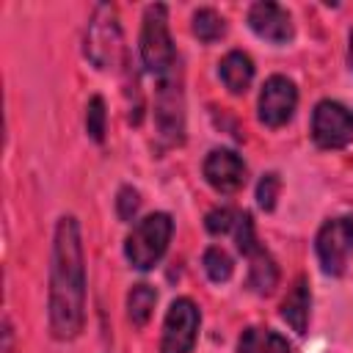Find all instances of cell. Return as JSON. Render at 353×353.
Returning <instances> with one entry per match:
<instances>
[{
  "instance_id": "cell-1",
  "label": "cell",
  "mask_w": 353,
  "mask_h": 353,
  "mask_svg": "<svg viewBox=\"0 0 353 353\" xmlns=\"http://www.w3.org/2000/svg\"><path fill=\"white\" fill-rule=\"evenodd\" d=\"M85 325V256L80 223L63 215L55 226L50 265V331L55 339H74Z\"/></svg>"
},
{
  "instance_id": "cell-2",
  "label": "cell",
  "mask_w": 353,
  "mask_h": 353,
  "mask_svg": "<svg viewBox=\"0 0 353 353\" xmlns=\"http://www.w3.org/2000/svg\"><path fill=\"white\" fill-rule=\"evenodd\" d=\"M85 58L102 72L119 69L124 61V36L110 3H99L91 14V22L85 28Z\"/></svg>"
},
{
  "instance_id": "cell-3",
  "label": "cell",
  "mask_w": 353,
  "mask_h": 353,
  "mask_svg": "<svg viewBox=\"0 0 353 353\" xmlns=\"http://www.w3.org/2000/svg\"><path fill=\"white\" fill-rule=\"evenodd\" d=\"M174 234V221L168 212H152L135 223V229L127 234L124 256L135 270H149L160 262Z\"/></svg>"
},
{
  "instance_id": "cell-4",
  "label": "cell",
  "mask_w": 353,
  "mask_h": 353,
  "mask_svg": "<svg viewBox=\"0 0 353 353\" xmlns=\"http://www.w3.org/2000/svg\"><path fill=\"white\" fill-rule=\"evenodd\" d=\"M141 61L152 74H165L176 69V50L168 33V8L163 3H154L143 11V28H141Z\"/></svg>"
},
{
  "instance_id": "cell-5",
  "label": "cell",
  "mask_w": 353,
  "mask_h": 353,
  "mask_svg": "<svg viewBox=\"0 0 353 353\" xmlns=\"http://www.w3.org/2000/svg\"><path fill=\"white\" fill-rule=\"evenodd\" d=\"M154 124L157 135L165 143H182L185 135V99L179 85V72L171 69L157 77V94H154Z\"/></svg>"
},
{
  "instance_id": "cell-6",
  "label": "cell",
  "mask_w": 353,
  "mask_h": 353,
  "mask_svg": "<svg viewBox=\"0 0 353 353\" xmlns=\"http://www.w3.org/2000/svg\"><path fill=\"white\" fill-rule=\"evenodd\" d=\"M314 248H317V259H320L323 273L342 276L347 256L353 254V215L325 221L317 232Z\"/></svg>"
},
{
  "instance_id": "cell-7",
  "label": "cell",
  "mask_w": 353,
  "mask_h": 353,
  "mask_svg": "<svg viewBox=\"0 0 353 353\" xmlns=\"http://www.w3.org/2000/svg\"><path fill=\"white\" fill-rule=\"evenodd\" d=\"M312 138L320 149H342L353 141V110L342 102L323 99L312 113Z\"/></svg>"
},
{
  "instance_id": "cell-8",
  "label": "cell",
  "mask_w": 353,
  "mask_h": 353,
  "mask_svg": "<svg viewBox=\"0 0 353 353\" xmlns=\"http://www.w3.org/2000/svg\"><path fill=\"white\" fill-rule=\"evenodd\" d=\"M201 312L190 298H176L168 306L165 323H163V339L160 353H190L199 336Z\"/></svg>"
},
{
  "instance_id": "cell-9",
  "label": "cell",
  "mask_w": 353,
  "mask_h": 353,
  "mask_svg": "<svg viewBox=\"0 0 353 353\" xmlns=\"http://www.w3.org/2000/svg\"><path fill=\"white\" fill-rule=\"evenodd\" d=\"M298 105V88L290 77L273 74L265 80L259 94V121L265 127H281L292 119Z\"/></svg>"
},
{
  "instance_id": "cell-10",
  "label": "cell",
  "mask_w": 353,
  "mask_h": 353,
  "mask_svg": "<svg viewBox=\"0 0 353 353\" xmlns=\"http://www.w3.org/2000/svg\"><path fill=\"white\" fill-rule=\"evenodd\" d=\"M204 179L218 193H237L245 185V163L234 149H212L204 160Z\"/></svg>"
},
{
  "instance_id": "cell-11",
  "label": "cell",
  "mask_w": 353,
  "mask_h": 353,
  "mask_svg": "<svg viewBox=\"0 0 353 353\" xmlns=\"http://www.w3.org/2000/svg\"><path fill=\"white\" fill-rule=\"evenodd\" d=\"M248 28L270 41V44H287L292 39V19L290 14L279 6V3H270V0H262V3H254L248 8Z\"/></svg>"
},
{
  "instance_id": "cell-12",
  "label": "cell",
  "mask_w": 353,
  "mask_h": 353,
  "mask_svg": "<svg viewBox=\"0 0 353 353\" xmlns=\"http://www.w3.org/2000/svg\"><path fill=\"white\" fill-rule=\"evenodd\" d=\"M309 309H312V292H309V284L306 279H298L292 284V290L287 292V298L281 301V317L284 323L295 331V334H306V325H309Z\"/></svg>"
},
{
  "instance_id": "cell-13",
  "label": "cell",
  "mask_w": 353,
  "mask_h": 353,
  "mask_svg": "<svg viewBox=\"0 0 353 353\" xmlns=\"http://www.w3.org/2000/svg\"><path fill=\"white\" fill-rule=\"evenodd\" d=\"M218 74L223 80V85L232 91V94H245L251 80H254V61L240 52V50H232L223 55V61L218 63Z\"/></svg>"
},
{
  "instance_id": "cell-14",
  "label": "cell",
  "mask_w": 353,
  "mask_h": 353,
  "mask_svg": "<svg viewBox=\"0 0 353 353\" xmlns=\"http://www.w3.org/2000/svg\"><path fill=\"white\" fill-rule=\"evenodd\" d=\"M245 256H248V287L259 295L273 292V287L279 284V268H276L273 256L262 245L251 248Z\"/></svg>"
},
{
  "instance_id": "cell-15",
  "label": "cell",
  "mask_w": 353,
  "mask_h": 353,
  "mask_svg": "<svg viewBox=\"0 0 353 353\" xmlns=\"http://www.w3.org/2000/svg\"><path fill=\"white\" fill-rule=\"evenodd\" d=\"M237 353H290V342L270 328L251 325L240 334Z\"/></svg>"
},
{
  "instance_id": "cell-16",
  "label": "cell",
  "mask_w": 353,
  "mask_h": 353,
  "mask_svg": "<svg viewBox=\"0 0 353 353\" xmlns=\"http://www.w3.org/2000/svg\"><path fill=\"white\" fill-rule=\"evenodd\" d=\"M154 303H157L154 287H149V284H135V287L130 290V295H127V314H130L132 325L143 328V325L149 323V317H152Z\"/></svg>"
},
{
  "instance_id": "cell-17",
  "label": "cell",
  "mask_w": 353,
  "mask_h": 353,
  "mask_svg": "<svg viewBox=\"0 0 353 353\" xmlns=\"http://www.w3.org/2000/svg\"><path fill=\"white\" fill-rule=\"evenodd\" d=\"M223 30H226V22H223V17L215 8H199L193 14V33L201 41H207V44L210 41H218L223 36Z\"/></svg>"
},
{
  "instance_id": "cell-18",
  "label": "cell",
  "mask_w": 353,
  "mask_h": 353,
  "mask_svg": "<svg viewBox=\"0 0 353 353\" xmlns=\"http://www.w3.org/2000/svg\"><path fill=\"white\" fill-rule=\"evenodd\" d=\"M85 130L91 135V141L102 143L105 132H108V110H105V99L102 97H91L88 108H85Z\"/></svg>"
},
{
  "instance_id": "cell-19",
  "label": "cell",
  "mask_w": 353,
  "mask_h": 353,
  "mask_svg": "<svg viewBox=\"0 0 353 353\" xmlns=\"http://www.w3.org/2000/svg\"><path fill=\"white\" fill-rule=\"evenodd\" d=\"M204 270H207V276H210L212 281H226V279L232 276L234 265H232V256H229L223 248L210 245V248L204 251Z\"/></svg>"
},
{
  "instance_id": "cell-20",
  "label": "cell",
  "mask_w": 353,
  "mask_h": 353,
  "mask_svg": "<svg viewBox=\"0 0 353 353\" xmlns=\"http://www.w3.org/2000/svg\"><path fill=\"white\" fill-rule=\"evenodd\" d=\"M237 221H240V212L232 210V207H218V210H210L207 218H204V226L210 234H226L232 229H237Z\"/></svg>"
},
{
  "instance_id": "cell-21",
  "label": "cell",
  "mask_w": 353,
  "mask_h": 353,
  "mask_svg": "<svg viewBox=\"0 0 353 353\" xmlns=\"http://www.w3.org/2000/svg\"><path fill=\"white\" fill-rule=\"evenodd\" d=\"M279 193H281V176H279L276 171H268V174L259 179V185H256V201H259V207L270 212V210L276 207Z\"/></svg>"
},
{
  "instance_id": "cell-22",
  "label": "cell",
  "mask_w": 353,
  "mask_h": 353,
  "mask_svg": "<svg viewBox=\"0 0 353 353\" xmlns=\"http://www.w3.org/2000/svg\"><path fill=\"white\" fill-rule=\"evenodd\" d=\"M138 207H141L138 190L130 188V185H124V188L119 190V196H116V212H119V218H121V221H132L135 212H138Z\"/></svg>"
},
{
  "instance_id": "cell-23",
  "label": "cell",
  "mask_w": 353,
  "mask_h": 353,
  "mask_svg": "<svg viewBox=\"0 0 353 353\" xmlns=\"http://www.w3.org/2000/svg\"><path fill=\"white\" fill-rule=\"evenodd\" d=\"M347 55H350V69H353V30H350V50H347Z\"/></svg>"
}]
</instances>
